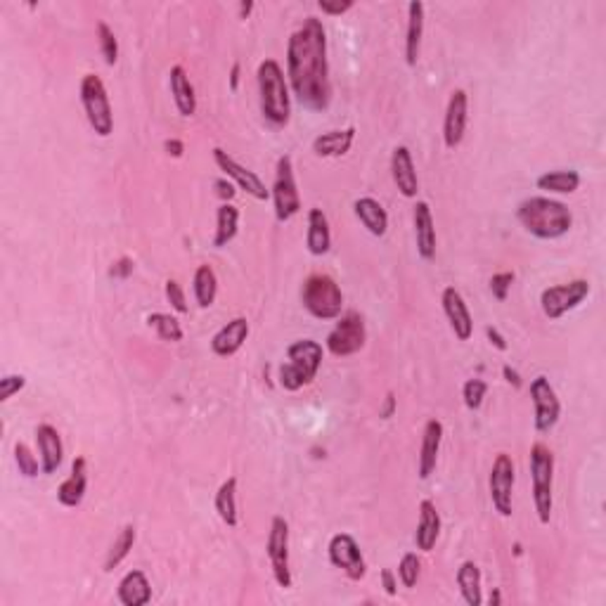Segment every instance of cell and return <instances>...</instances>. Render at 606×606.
Here are the masks:
<instances>
[{
  "label": "cell",
  "instance_id": "obj_45",
  "mask_svg": "<svg viewBox=\"0 0 606 606\" xmlns=\"http://www.w3.org/2000/svg\"><path fill=\"white\" fill-rule=\"evenodd\" d=\"M353 0H344V3H330V0H320L318 3V10L322 14H330V17H341V14H346L349 10H353Z\"/></svg>",
  "mask_w": 606,
  "mask_h": 606
},
{
  "label": "cell",
  "instance_id": "obj_29",
  "mask_svg": "<svg viewBox=\"0 0 606 606\" xmlns=\"http://www.w3.org/2000/svg\"><path fill=\"white\" fill-rule=\"evenodd\" d=\"M306 249L312 256H325L331 249V230L322 209L308 211V230H306Z\"/></svg>",
  "mask_w": 606,
  "mask_h": 606
},
{
  "label": "cell",
  "instance_id": "obj_40",
  "mask_svg": "<svg viewBox=\"0 0 606 606\" xmlns=\"http://www.w3.org/2000/svg\"><path fill=\"white\" fill-rule=\"evenodd\" d=\"M486 394H488V384L483 379H479V377H471V379L464 381L462 400L464 406H467V410H471V413L481 410Z\"/></svg>",
  "mask_w": 606,
  "mask_h": 606
},
{
  "label": "cell",
  "instance_id": "obj_12",
  "mask_svg": "<svg viewBox=\"0 0 606 606\" xmlns=\"http://www.w3.org/2000/svg\"><path fill=\"white\" fill-rule=\"evenodd\" d=\"M588 296L590 282L581 277V280H571L566 284H555V287L545 289L540 294V308L547 320H562L566 312L581 306Z\"/></svg>",
  "mask_w": 606,
  "mask_h": 606
},
{
  "label": "cell",
  "instance_id": "obj_44",
  "mask_svg": "<svg viewBox=\"0 0 606 606\" xmlns=\"http://www.w3.org/2000/svg\"><path fill=\"white\" fill-rule=\"evenodd\" d=\"M26 387V377L24 375H5L0 379V403H7V400L17 396L19 391H24Z\"/></svg>",
  "mask_w": 606,
  "mask_h": 606
},
{
  "label": "cell",
  "instance_id": "obj_27",
  "mask_svg": "<svg viewBox=\"0 0 606 606\" xmlns=\"http://www.w3.org/2000/svg\"><path fill=\"white\" fill-rule=\"evenodd\" d=\"M353 143H356V128L349 126V128H337V131H327L318 135L312 140V152L322 159H337V156L349 154Z\"/></svg>",
  "mask_w": 606,
  "mask_h": 606
},
{
  "label": "cell",
  "instance_id": "obj_28",
  "mask_svg": "<svg viewBox=\"0 0 606 606\" xmlns=\"http://www.w3.org/2000/svg\"><path fill=\"white\" fill-rule=\"evenodd\" d=\"M117 597L124 606H145L152 601V583L143 571L133 569L121 578Z\"/></svg>",
  "mask_w": 606,
  "mask_h": 606
},
{
  "label": "cell",
  "instance_id": "obj_33",
  "mask_svg": "<svg viewBox=\"0 0 606 606\" xmlns=\"http://www.w3.org/2000/svg\"><path fill=\"white\" fill-rule=\"evenodd\" d=\"M536 185L537 190H545V192L573 194L575 190L581 188V173L573 169L545 171L543 175H537Z\"/></svg>",
  "mask_w": 606,
  "mask_h": 606
},
{
  "label": "cell",
  "instance_id": "obj_26",
  "mask_svg": "<svg viewBox=\"0 0 606 606\" xmlns=\"http://www.w3.org/2000/svg\"><path fill=\"white\" fill-rule=\"evenodd\" d=\"M424 3L413 0L407 5V32H406V62L407 67H417L422 55V38H424Z\"/></svg>",
  "mask_w": 606,
  "mask_h": 606
},
{
  "label": "cell",
  "instance_id": "obj_24",
  "mask_svg": "<svg viewBox=\"0 0 606 606\" xmlns=\"http://www.w3.org/2000/svg\"><path fill=\"white\" fill-rule=\"evenodd\" d=\"M441 537V514L432 500L419 502V521L415 531V545L419 552H432Z\"/></svg>",
  "mask_w": 606,
  "mask_h": 606
},
{
  "label": "cell",
  "instance_id": "obj_46",
  "mask_svg": "<svg viewBox=\"0 0 606 606\" xmlns=\"http://www.w3.org/2000/svg\"><path fill=\"white\" fill-rule=\"evenodd\" d=\"M133 270H135V263H133L128 256H121L119 261L112 263L109 277H114V280H128V277L133 275Z\"/></svg>",
  "mask_w": 606,
  "mask_h": 606
},
{
  "label": "cell",
  "instance_id": "obj_6",
  "mask_svg": "<svg viewBox=\"0 0 606 606\" xmlns=\"http://www.w3.org/2000/svg\"><path fill=\"white\" fill-rule=\"evenodd\" d=\"M301 303L315 320H337L344 311V292L327 273H312L303 280Z\"/></svg>",
  "mask_w": 606,
  "mask_h": 606
},
{
  "label": "cell",
  "instance_id": "obj_34",
  "mask_svg": "<svg viewBox=\"0 0 606 606\" xmlns=\"http://www.w3.org/2000/svg\"><path fill=\"white\" fill-rule=\"evenodd\" d=\"M192 294L200 308L213 306V301L219 296V275H216V270L211 266H200V268L194 270Z\"/></svg>",
  "mask_w": 606,
  "mask_h": 606
},
{
  "label": "cell",
  "instance_id": "obj_16",
  "mask_svg": "<svg viewBox=\"0 0 606 606\" xmlns=\"http://www.w3.org/2000/svg\"><path fill=\"white\" fill-rule=\"evenodd\" d=\"M469 124V95L462 88H457L451 93V100L445 107V119H443V143L448 150H457L464 140Z\"/></svg>",
  "mask_w": 606,
  "mask_h": 606
},
{
  "label": "cell",
  "instance_id": "obj_35",
  "mask_svg": "<svg viewBox=\"0 0 606 606\" xmlns=\"http://www.w3.org/2000/svg\"><path fill=\"white\" fill-rule=\"evenodd\" d=\"M457 588L469 606H479L483 601L481 569L474 562H462V566L457 569Z\"/></svg>",
  "mask_w": 606,
  "mask_h": 606
},
{
  "label": "cell",
  "instance_id": "obj_23",
  "mask_svg": "<svg viewBox=\"0 0 606 606\" xmlns=\"http://www.w3.org/2000/svg\"><path fill=\"white\" fill-rule=\"evenodd\" d=\"M88 490V462L86 457H76L74 464H71V474L60 483L57 488V500L62 507H70V509H76V507L81 505L83 498H86Z\"/></svg>",
  "mask_w": 606,
  "mask_h": 606
},
{
  "label": "cell",
  "instance_id": "obj_54",
  "mask_svg": "<svg viewBox=\"0 0 606 606\" xmlns=\"http://www.w3.org/2000/svg\"><path fill=\"white\" fill-rule=\"evenodd\" d=\"M251 13H254V0H242L239 3V19H249Z\"/></svg>",
  "mask_w": 606,
  "mask_h": 606
},
{
  "label": "cell",
  "instance_id": "obj_19",
  "mask_svg": "<svg viewBox=\"0 0 606 606\" xmlns=\"http://www.w3.org/2000/svg\"><path fill=\"white\" fill-rule=\"evenodd\" d=\"M443 422L441 419H429L424 424V434H422V448H419L417 457V474L422 481H426L429 476L436 471L438 452H441V443H443Z\"/></svg>",
  "mask_w": 606,
  "mask_h": 606
},
{
  "label": "cell",
  "instance_id": "obj_11",
  "mask_svg": "<svg viewBox=\"0 0 606 606\" xmlns=\"http://www.w3.org/2000/svg\"><path fill=\"white\" fill-rule=\"evenodd\" d=\"M514 483H517V467H514L512 455L500 452L495 457L493 467H490V476H488V493H490V502L493 509L500 517L509 519L514 509Z\"/></svg>",
  "mask_w": 606,
  "mask_h": 606
},
{
  "label": "cell",
  "instance_id": "obj_3",
  "mask_svg": "<svg viewBox=\"0 0 606 606\" xmlns=\"http://www.w3.org/2000/svg\"><path fill=\"white\" fill-rule=\"evenodd\" d=\"M258 102L263 119L270 126L282 128L292 119V93H289L287 74L275 60H263L256 71Z\"/></svg>",
  "mask_w": 606,
  "mask_h": 606
},
{
  "label": "cell",
  "instance_id": "obj_17",
  "mask_svg": "<svg viewBox=\"0 0 606 606\" xmlns=\"http://www.w3.org/2000/svg\"><path fill=\"white\" fill-rule=\"evenodd\" d=\"M441 303H443L445 318L451 322V330L455 331V337L460 341H469L471 334H474V318L469 312L464 296L455 287H445L443 294H441Z\"/></svg>",
  "mask_w": 606,
  "mask_h": 606
},
{
  "label": "cell",
  "instance_id": "obj_53",
  "mask_svg": "<svg viewBox=\"0 0 606 606\" xmlns=\"http://www.w3.org/2000/svg\"><path fill=\"white\" fill-rule=\"evenodd\" d=\"M239 79H242V64L235 62L230 70V79H228V86H230L232 93H238L239 90Z\"/></svg>",
  "mask_w": 606,
  "mask_h": 606
},
{
  "label": "cell",
  "instance_id": "obj_41",
  "mask_svg": "<svg viewBox=\"0 0 606 606\" xmlns=\"http://www.w3.org/2000/svg\"><path fill=\"white\" fill-rule=\"evenodd\" d=\"M419 573H422V562L415 552H407L403 555L398 564V581L403 583V588L413 590L419 581Z\"/></svg>",
  "mask_w": 606,
  "mask_h": 606
},
{
  "label": "cell",
  "instance_id": "obj_21",
  "mask_svg": "<svg viewBox=\"0 0 606 606\" xmlns=\"http://www.w3.org/2000/svg\"><path fill=\"white\" fill-rule=\"evenodd\" d=\"M249 331H251L249 320L242 318V315H239V318H232L230 322H226V325L213 334L211 339L213 356L219 358L235 356V353L244 346V341L249 339Z\"/></svg>",
  "mask_w": 606,
  "mask_h": 606
},
{
  "label": "cell",
  "instance_id": "obj_25",
  "mask_svg": "<svg viewBox=\"0 0 606 606\" xmlns=\"http://www.w3.org/2000/svg\"><path fill=\"white\" fill-rule=\"evenodd\" d=\"M169 88L171 95H173L175 109L181 112V117H185V119L194 117V114H197V93H194V86L192 81H190L185 67H181V64L171 67Z\"/></svg>",
  "mask_w": 606,
  "mask_h": 606
},
{
  "label": "cell",
  "instance_id": "obj_52",
  "mask_svg": "<svg viewBox=\"0 0 606 606\" xmlns=\"http://www.w3.org/2000/svg\"><path fill=\"white\" fill-rule=\"evenodd\" d=\"M394 415H396V396L387 394V398H384V406H381V410H379V417L381 419H391Z\"/></svg>",
  "mask_w": 606,
  "mask_h": 606
},
{
  "label": "cell",
  "instance_id": "obj_48",
  "mask_svg": "<svg viewBox=\"0 0 606 606\" xmlns=\"http://www.w3.org/2000/svg\"><path fill=\"white\" fill-rule=\"evenodd\" d=\"M381 588H384V592H387L388 597H396V594H398V578H396L391 569H381Z\"/></svg>",
  "mask_w": 606,
  "mask_h": 606
},
{
  "label": "cell",
  "instance_id": "obj_38",
  "mask_svg": "<svg viewBox=\"0 0 606 606\" xmlns=\"http://www.w3.org/2000/svg\"><path fill=\"white\" fill-rule=\"evenodd\" d=\"M14 462H17L19 474L26 476V479H36L43 471V464L38 462V457L33 455L32 448L26 443L14 445Z\"/></svg>",
  "mask_w": 606,
  "mask_h": 606
},
{
  "label": "cell",
  "instance_id": "obj_18",
  "mask_svg": "<svg viewBox=\"0 0 606 606\" xmlns=\"http://www.w3.org/2000/svg\"><path fill=\"white\" fill-rule=\"evenodd\" d=\"M415 223V244L422 261H434L436 258V223H434L432 207L426 201H417L413 209Z\"/></svg>",
  "mask_w": 606,
  "mask_h": 606
},
{
  "label": "cell",
  "instance_id": "obj_31",
  "mask_svg": "<svg viewBox=\"0 0 606 606\" xmlns=\"http://www.w3.org/2000/svg\"><path fill=\"white\" fill-rule=\"evenodd\" d=\"M213 507L219 512L220 521L230 528L239 524V512H238V479L230 476L226 481L220 483L219 493L213 498Z\"/></svg>",
  "mask_w": 606,
  "mask_h": 606
},
{
  "label": "cell",
  "instance_id": "obj_37",
  "mask_svg": "<svg viewBox=\"0 0 606 606\" xmlns=\"http://www.w3.org/2000/svg\"><path fill=\"white\" fill-rule=\"evenodd\" d=\"M147 325L156 331V337L162 339V341H169V344H178L185 337L178 318H173L169 312H150L147 315Z\"/></svg>",
  "mask_w": 606,
  "mask_h": 606
},
{
  "label": "cell",
  "instance_id": "obj_49",
  "mask_svg": "<svg viewBox=\"0 0 606 606\" xmlns=\"http://www.w3.org/2000/svg\"><path fill=\"white\" fill-rule=\"evenodd\" d=\"M163 150H166V154L173 156V159H181L182 154H185V143L178 138H171L163 143Z\"/></svg>",
  "mask_w": 606,
  "mask_h": 606
},
{
  "label": "cell",
  "instance_id": "obj_22",
  "mask_svg": "<svg viewBox=\"0 0 606 606\" xmlns=\"http://www.w3.org/2000/svg\"><path fill=\"white\" fill-rule=\"evenodd\" d=\"M36 445L38 455H41V464H43V474H55L64 462V443L60 432L52 424H48V422L38 424Z\"/></svg>",
  "mask_w": 606,
  "mask_h": 606
},
{
  "label": "cell",
  "instance_id": "obj_39",
  "mask_svg": "<svg viewBox=\"0 0 606 606\" xmlns=\"http://www.w3.org/2000/svg\"><path fill=\"white\" fill-rule=\"evenodd\" d=\"M98 41H100V52L109 67L119 62V41L114 36L112 26L107 22H98Z\"/></svg>",
  "mask_w": 606,
  "mask_h": 606
},
{
  "label": "cell",
  "instance_id": "obj_56",
  "mask_svg": "<svg viewBox=\"0 0 606 606\" xmlns=\"http://www.w3.org/2000/svg\"><path fill=\"white\" fill-rule=\"evenodd\" d=\"M514 555H517V556H521V555H524V547H521V543H517V545H514Z\"/></svg>",
  "mask_w": 606,
  "mask_h": 606
},
{
  "label": "cell",
  "instance_id": "obj_20",
  "mask_svg": "<svg viewBox=\"0 0 606 606\" xmlns=\"http://www.w3.org/2000/svg\"><path fill=\"white\" fill-rule=\"evenodd\" d=\"M391 175H394V182L398 192L406 197V200H415L419 192V178L417 169H415L413 162V152L407 150L406 145H398L391 152Z\"/></svg>",
  "mask_w": 606,
  "mask_h": 606
},
{
  "label": "cell",
  "instance_id": "obj_42",
  "mask_svg": "<svg viewBox=\"0 0 606 606\" xmlns=\"http://www.w3.org/2000/svg\"><path fill=\"white\" fill-rule=\"evenodd\" d=\"M514 280H517V275L509 273V270H505V273H495V275L490 277V292H493L495 299L507 301V296L512 292Z\"/></svg>",
  "mask_w": 606,
  "mask_h": 606
},
{
  "label": "cell",
  "instance_id": "obj_47",
  "mask_svg": "<svg viewBox=\"0 0 606 606\" xmlns=\"http://www.w3.org/2000/svg\"><path fill=\"white\" fill-rule=\"evenodd\" d=\"M213 188H216V194H219L220 200H223V204H228V201L235 200V194H238V190H235V182H232L230 178H219V181L213 182Z\"/></svg>",
  "mask_w": 606,
  "mask_h": 606
},
{
  "label": "cell",
  "instance_id": "obj_43",
  "mask_svg": "<svg viewBox=\"0 0 606 606\" xmlns=\"http://www.w3.org/2000/svg\"><path fill=\"white\" fill-rule=\"evenodd\" d=\"M166 299H169L171 308H173L175 312H181V315H185L188 312V299H185V292H182L181 282L178 280H166Z\"/></svg>",
  "mask_w": 606,
  "mask_h": 606
},
{
  "label": "cell",
  "instance_id": "obj_50",
  "mask_svg": "<svg viewBox=\"0 0 606 606\" xmlns=\"http://www.w3.org/2000/svg\"><path fill=\"white\" fill-rule=\"evenodd\" d=\"M502 377H505V381L509 384V387L514 388H521L524 387V381H521V375L517 372V369L512 368V365H502Z\"/></svg>",
  "mask_w": 606,
  "mask_h": 606
},
{
  "label": "cell",
  "instance_id": "obj_30",
  "mask_svg": "<svg viewBox=\"0 0 606 606\" xmlns=\"http://www.w3.org/2000/svg\"><path fill=\"white\" fill-rule=\"evenodd\" d=\"M353 211H356L358 220L363 223V228H368L369 235H375V238H384L387 235L388 213L379 201L372 200V197H360L353 204Z\"/></svg>",
  "mask_w": 606,
  "mask_h": 606
},
{
  "label": "cell",
  "instance_id": "obj_51",
  "mask_svg": "<svg viewBox=\"0 0 606 606\" xmlns=\"http://www.w3.org/2000/svg\"><path fill=\"white\" fill-rule=\"evenodd\" d=\"M486 337H488V341H490V344H493L498 350L509 349V346H507V339L502 337L500 331L495 330V327H486Z\"/></svg>",
  "mask_w": 606,
  "mask_h": 606
},
{
  "label": "cell",
  "instance_id": "obj_1",
  "mask_svg": "<svg viewBox=\"0 0 606 606\" xmlns=\"http://www.w3.org/2000/svg\"><path fill=\"white\" fill-rule=\"evenodd\" d=\"M287 83L301 107L325 112L331 102L327 32L318 17H306L287 41Z\"/></svg>",
  "mask_w": 606,
  "mask_h": 606
},
{
  "label": "cell",
  "instance_id": "obj_14",
  "mask_svg": "<svg viewBox=\"0 0 606 606\" xmlns=\"http://www.w3.org/2000/svg\"><path fill=\"white\" fill-rule=\"evenodd\" d=\"M531 400L533 410H536V417H533L536 432L550 434L556 426V422H559V417H562V403L556 398L555 387H552L547 377L540 375L531 381Z\"/></svg>",
  "mask_w": 606,
  "mask_h": 606
},
{
  "label": "cell",
  "instance_id": "obj_8",
  "mask_svg": "<svg viewBox=\"0 0 606 606\" xmlns=\"http://www.w3.org/2000/svg\"><path fill=\"white\" fill-rule=\"evenodd\" d=\"M270 200L275 204V219L280 223H289L301 211V194L296 188L294 162L292 156L282 154L275 166V181L270 188Z\"/></svg>",
  "mask_w": 606,
  "mask_h": 606
},
{
  "label": "cell",
  "instance_id": "obj_5",
  "mask_svg": "<svg viewBox=\"0 0 606 606\" xmlns=\"http://www.w3.org/2000/svg\"><path fill=\"white\" fill-rule=\"evenodd\" d=\"M528 469H531L533 507H536L537 521L547 526L555 509V452L545 443H533Z\"/></svg>",
  "mask_w": 606,
  "mask_h": 606
},
{
  "label": "cell",
  "instance_id": "obj_10",
  "mask_svg": "<svg viewBox=\"0 0 606 606\" xmlns=\"http://www.w3.org/2000/svg\"><path fill=\"white\" fill-rule=\"evenodd\" d=\"M266 555H268L273 578L282 590H289L294 585L292 575V564H289V521L284 517H273L268 531V543H266Z\"/></svg>",
  "mask_w": 606,
  "mask_h": 606
},
{
  "label": "cell",
  "instance_id": "obj_13",
  "mask_svg": "<svg viewBox=\"0 0 606 606\" xmlns=\"http://www.w3.org/2000/svg\"><path fill=\"white\" fill-rule=\"evenodd\" d=\"M327 556H330V564L334 569L344 571V575L349 581L358 583L363 581L365 573H368V564H365L363 550L360 545L350 533H337L331 536L330 545H327Z\"/></svg>",
  "mask_w": 606,
  "mask_h": 606
},
{
  "label": "cell",
  "instance_id": "obj_4",
  "mask_svg": "<svg viewBox=\"0 0 606 606\" xmlns=\"http://www.w3.org/2000/svg\"><path fill=\"white\" fill-rule=\"evenodd\" d=\"M325 350L312 339H299L287 346V363L280 365V387L284 391H299L312 384L322 365Z\"/></svg>",
  "mask_w": 606,
  "mask_h": 606
},
{
  "label": "cell",
  "instance_id": "obj_15",
  "mask_svg": "<svg viewBox=\"0 0 606 606\" xmlns=\"http://www.w3.org/2000/svg\"><path fill=\"white\" fill-rule=\"evenodd\" d=\"M213 162H216V166H219V169L223 171V173H226L239 190L251 194L254 200H258V201L270 200V190L266 188V182H263L261 178L254 173V171L242 166L235 156L228 154L223 147H213Z\"/></svg>",
  "mask_w": 606,
  "mask_h": 606
},
{
  "label": "cell",
  "instance_id": "obj_2",
  "mask_svg": "<svg viewBox=\"0 0 606 606\" xmlns=\"http://www.w3.org/2000/svg\"><path fill=\"white\" fill-rule=\"evenodd\" d=\"M517 220L536 239H559L573 228V213L564 201L552 197H528L517 207Z\"/></svg>",
  "mask_w": 606,
  "mask_h": 606
},
{
  "label": "cell",
  "instance_id": "obj_36",
  "mask_svg": "<svg viewBox=\"0 0 606 606\" xmlns=\"http://www.w3.org/2000/svg\"><path fill=\"white\" fill-rule=\"evenodd\" d=\"M138 540V531H135V526L128 524L121 528V533L117 536V540L112 543L109 552L105 556V573H112L114 569H119L121 562H124L126 556L131 555L133 545Z\"/></svg>",
  "mask_w": 606,
  "mask_h": 606
},
{
  "label": "cell",
  "instance_id": "obj_32",
  "mask_svg": "<svg viewBox=\"0 0 606 606\" xmlns=\"http://www.w3.org/2000/svg\"><path fill=\"white\" fill-rule=\"evenodd\" d=\"M239 230V209L235 204H220L216 211V232H213V247L223 249L232 239L238 238Z\"/></svg>",
  "mask_w": 606,
  "mask_h": 606
},
{
  "label": "cell",
  "instance_id": "obj_7",
  "mask_svg": "<svg viewBox=\"0 0 606 606\" xmlns=\"http://www.w3.org/2000/svg\"><path fill=\"white\" fill-rule=\"evenodd\" d=\"M79 98H81V107L86 112V119L95 135L100 138H109L114 133V114L112 102L107 95V88L98 74H86L79 86Z\"/></svg>",
  "mask_w": 606,
  "mask_h": 606
},
{
  "label": "cell",
  "instance_id": "obj_55",
  "mask_svg": "<svg viewBox=\"0 0 606 606\" xmlns=\"http://www.w3.org/2000/svg\"><path fill=\"white\" fill-rule=\"evenodd\" d=\"M488 601H490V606H498L502 601V594H500V590H493V592H490V597H488Z\"/></svg>",
  "mask_w": 606,
  "mask_h": 606
},
{
  "label": "cell",
  "instance_id": "obj_9",
  "mask_svg": "<svg viewBox=\"0 0 606 606\" xmlns=\"http://www.w3.org/2000/svg\"><path fill=\"white\" fill-rule=\"evenodd\" d=\"M339 322L334 330L327 334V350L334 358H349L356 356L368 344V327H365V318L358 311H349L344 315H339Z\"/></svg>",
  "mask_w": 606,
  "mask_h": 606
}]
</instances>
